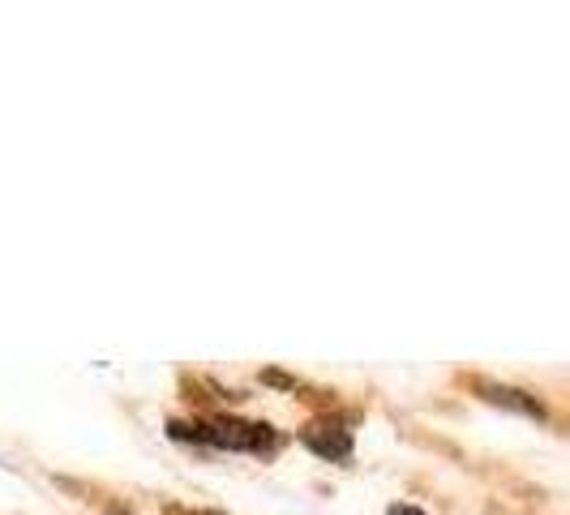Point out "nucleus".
Here are the masks:
<instances>
[{
    "instance_id": "1",
    "label": "nucleus",
    "mask_w": 570,
    "mask_h": 515,
    "mask_svg": "<svg viewBox=\"0 0 570 515\" xmlns=\"http://www.w3.org/2000/svg\"><path fill=\"white\" fill-rule=\"evenodd\" d=\"M168 434L176 443H198V447H215V451H245V456H262V451L279 447L275 429L262 426V421H240V417L168 421Z\"/></svg>"
},
{
    "instance_id": "2",
    "label": "nucleus",
    "mask_w": 570,
    "mask_h": 515,
    "mask_svg": "<svg viewBox=\"0 0 570 515\" xmlns=\"http://www.w3.org/2000/svg\"><path fill=\"white\" fill-rule=\"evenodd\" d=\"M301 443H305L317 459H331V464L352 459V429H347V421H340V417L309 421V426L301 429Z\"/></svg>"
},
{
    "instance_id": "3",
    "label": "nucleus",
    "mask_w": 570,
    "mask_h": 515,
    "mask_svg": "<svg viewBox=\"0 0 570 515\" xmlns=\"http://www.w3.org/2000/svg\"><path fill=\"white\" fill-rule=\"evenodd\" d=\"M476 396L493 408H507L514 417H528V421H549V408H544L532 391H519V387H507V382H476Z\"/></svg>"
},
{
    "instance_id": "4",
    "label": "nucleus",
    "mask_w": 570,
    "mask_h": 515,
    "mask_svg": "<svg viewBox=\"0 0 570 515\" xmlns=\"http://www.w3.org/2000/svg\"><path fill=\"white\" fill-rule=\"evenodd\" d=\"M391 515H425V512H421V507H395Z\"/></svg>"
},
{
    "instance_id": "5",
    "label": "nucleus",
    "mask_w": 570,
    "mask_h": 515,
    "mask_svg": "<svg viewBox=\"0 0 570 515\" xmlns=\"http://www.w3.org/2000/svg\"><path fill=\"white\" fill-rule=\"evenodd\" d=\"M112 515H129V512H112Z\"/></svg>"
}]
</instances>
